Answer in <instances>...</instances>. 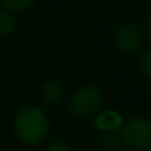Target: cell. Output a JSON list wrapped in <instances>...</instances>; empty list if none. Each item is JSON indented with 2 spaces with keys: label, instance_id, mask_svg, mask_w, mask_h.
<instances>
[{
  "label": "cell",
  "instance_id": "obj_13",
  "mask_svg": "<svg viewBox=\"0 0 151 151\" xmlns=\"http://www.w3.org/2000/svg\"><path fill=\"white\" fill-rule=\"evenodd\" d=\"M120 151H148V150H145V148H127V146H124Z\"/></svg>",
  "mask_w": 151,
  "mask_h": 151
},
{
  "label": "cell",
  "instance_id": "obj_3",
  "mask_svg": "<svg viewBox=\"0 0 151 151\" xmlns=\"http://www.w3.org/2000/svg\"><path fill=\"white\" fill-rule=\"evenodd\" d=\"M119 135L127 148H146L151 141V120L145 115H132L122 122Z\"/></svg>",
  "mask_w": 151,
  "mask_h": 151
},
{
  "label": "cell",
  "instance_id": "obj_2",
  "mask_svg": "<svg viewBox=\"0 0 151 151\" xmlns=\"http://www.w3.org/2000/svg\"><path fill=\"white\" fill-rule=\"evenodd\" d=\"M104 107V93L94 85H83L70 98V111L81 119H93Z\"/></svg>",
  "mask_w": 151,
  "mask_h": 151
},
{
  "label": "cell",
  "instance_id": "obj_8",
  "mask_svg": "<svg viewBox=\"0 0 151 151\" xmlns=\"http://www.w3.org/2000/svg\"><path fill=\"white\" fill-rule=\"evenodd\" d=\"M37 0H0V5L2 8L10 13H23V12L29 10L34 7Z\"/></svg>",
  "mask_w": 151,
  "mask_h": 151
},
{
  "label": "cell",
  "instance_id": "obj_10",
  "mask_svg": "<svg viewBox=\"0 0 151 151\" xmlns=\"http://www.w3.org/2000/svg\"><path fill=\"white\" fill-rule=\"evenodd\" d=\"M44 151H76V150L72 141L65 140V138H52L46 145Z\"/></svg>",
  "mask_w": 151,
  "mask_h": 151
},
{
  "label": "cell",
  "instance_id": "obj_4",
  "mask_svg": "<svg viewBox=\"0 0 151 151\" xmlns=\"http://www.w3.org/2000/svg\"><path fill=\"white\" fill-rule=\"evenodd\" d=\"M143 44V33L133 21H124L114 31V47L120 55H133Z\"/></svg>",
  "mask_w": 151,
  "mask_h": 151
},
{
  "label": "cell",
  "instance_id": "obj_12",
  "mask_svg": "<svg viewBox=\"0 0 151 151\" xmlns=\"http://www.w3.org/2000/svg\"><path fill=\"white\" fill-rule=\"evenodd\" d=\"M143 29H145V34H146L148 41L151 44V12L145 17V21H143Z\"/></svg>",
  "mask_w": 151,
  "mask_h": 151
},
{
  "label": "cell",
  "instance_id": "obj_6",
  "mask_svg": "<svg viewBox=\"0 0 151 151\" xmlns=\"http://www.w3.org/2000/svg\"><path fill=\"white\" fill-rule=\"evenodd\" d=\"M93 119H94V127L98 128V132L119 130L122 122H124V117H122L120 112L114 111V109H104V107H102Z\"/></svg>",
  "mask_w": 151,
  "mask_h": 151
},
{
  "label": "cell",
  "instance_id": "obj_1",
  "mask_svg": "<svg viewBox=\"0 0 151 151\" xmlns=\"http://www.w3.org/2000/svg\"><path fill=\"white\" fill-rule=\"evenodd\" d=\"M50 128L47 114L37 106H24L13 119V133L23 145L37 146L46 140Z\"/></svg>",
  "mask_w": 151,
  "mask_h": 151
},
{
  "label": "cell",
  "instance_id": "obj_11",
  "mask_svg": "<svg viewBox=\"0 0 151 151\" xmlns=\"http://www.w3.org/2000/svg\"><path fill=\"white\" fill-rule=\"evenodd\" d=\"M140 68L146 76L151 78V44L146 50L140 55Z\"/></svg>",
  "mask_w": 151,
  "mask_h": 151
},
{
  "label": "cell",
  "instance_id": "obj_14",
  "mask_svg": "<svg viewBox=\"0 0 151 151\" xmlns=\"http://www.w3.org/2000/svg\"><path fill=\"white\" fill-rule=\"evenodd\" d=\"M145 150H148V151H151V141H150V143H148V146H146V148H145Z\"/></svg>",
  "mask_w": 151,
  "mask_h": 151
},
{
  "label": "cell",
  "instance_id": "obj_7",
  "mask_svg": "<svg viewBox=\"0 0 151 151\" xmlns=\"http://www.w3.org/2000/svg\"><path fill=\"white\" fill-rule=\"evenodd\" d=\"M96 146L98 151H120L124 143L120 140L119 130H102L96 138Z\"/></svg>",
  "mask_w": 151,
  "mask_h": 151
},
{
  "label": "cell",
  "instance_id": "obj_5",
  "mask_svg": "<svg viewBox=\"0 0 151 151\" xmlns=\"http://www.w3.org/2000/svg\"><path fill=\"white\" fill-rule=\"evenodd\" d=\"M41 98L50 107H60L65 101V88L59 80H47L41 86Z\"/></svg>",
  "mask_w": 151,
  "mask_h": 151
},
{
  "label": "cell",
  "instance_id": "obj_9",
  "mask_svg": "<svg viewBox=\"0 0 151 151\" xmlns=\"http://www.w3.org/2000/svg\"><path fill=\"white\" fill-rule=\"evenodd\" d=\"M15 29H17V21H15L13 13L0 8V37L10 36Z\"/></svg>",
  "mask_w": 151,
  "mask_h": 151
}]
</instances>
